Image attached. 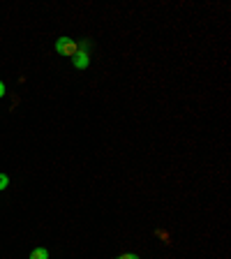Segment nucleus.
<instances>
[{
    "label": "nucleus",
    "instance_id": "20e7f679",
    "mask_svg": "<svg viewBox=\"0 0 231 259\" xmlns=\"http://www.w3.org/2000/svg\"><path fill=\"white\" fill-rule=\"evenodd\" d=\"M7 185H10V176H7V174H0V190H5Z\"/></svg>",
    "mask_w": 231,
    "mask_h": 259
},
{
    "label": "nucleus",
    "instance_id": "39448f33",
    "mask_svg": "<svg viewBox=\"0 0 231 259\" xmlns=\"http://www.w3.org/2000/svg\"><path fill=\"white\" fill-rule=\"evenodd\" d=\"M118 259H139V254H134V252H127V254H121Z\"/></svg>",
    "mask_w": 231,
    "mask_h": 259
},
{
    "label": "nucleus",
    "instance_id": "f257e3e1",
    "mask_svg": "<svg viewBox=\"0 0 231 259\" xmlns=\"http://www.w3.org/2000/svg\"><path fill=\"white\" fill-rule=\"evenodd\" d=\"M56 51L60 53V56H74L76 51H79V44H76L74 40H69V37H60V40L56 42Z\"/></svg>",
    "mask_w": 231,
    "mask_h": 259
},
{
    "label": "nucleus",
    "instance_id": "423d86ee",
    "mask_svg": "<svg viewBox=\"0 0 231 259\" xmlns=\"http://www.w3.org/2000/svg\"><path fill=\"white\" fill-rule=\"evenodd\" d=\"M3 95H5V83L0 81V98H3Z\"/></svg>",
    "mask_w": 231,
    "mask_h": 259
},
{
    "label": "nucleus",
    "instance_id": "f03ea898",
    "mask_svg": "<svg viewBox=\"0 0 231 259\" xmlns=\"http://www.w3.org/2000/svg\"><path fill=\"white\" fill-rule=\"evenodd\" d=\"M83 46H86V44H81V46H79V51H76L74 56H72V63H74V67H76V69H86L88 65H90V56H88V51L83 49Z\"/></svg>",
    "mask_w": 231,
    "mask_h": 259
},
{
    "label": "nucleus",
    "instance_id": "7ed1b4c3",
    "mask_svg": "<svg viewBox=\"0 0 231 259\" xmlns=\"http://www.w3.org/2000/svg\"><path fill=\"white\" fill-rule=\"evenodd\" d=\"M30 259H49V250L46 248H35L30 252Z\"/></svg>",
    "mask_w": 231,
    "mask_h": 259
}]
</instances>
